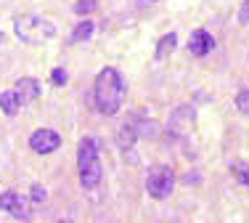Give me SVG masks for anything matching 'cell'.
Instances as JSON below:
<instances>
[{"label":"cell","instance_id":"cell-18","mask_svg":"<svg viewBox=\"0 0 249 223\" xmlns=\"http://www.w3.org/2000/svg\"><path fill=\"white\" fill-rule=\"evenodd\" d=\"M45 199H48V191H45L40 184H32V202L40 204V202H45Z\"/></svg>","mask_w":249,"mask_h":223},{"label":"cell","instance_id":"cell-8","mask_svg":"<svg viewBox=\"0 0 249 223\" xmlns=\"http://www.w3.org/2000/svg\"><path fill=\"white\" fill-rule=\"evenodd\" d=\"M14 93H16V98H19L21 107H27V104L37 101V96H40V85H37V80H35V77H21V80H16Z\"/></svg>","mask_w":249,"mask_h":223},{"label":"cell","instance_id":"cell-9","mask_svg":"<svg viewBox=\"0 0 249 223\" xmlns=\"http://www.w3.org/2000/svg\"><path fill=\"white\" fill-rule=\"evenodd\" d=\"M212 48H215V37L207 29H196L188 40V54L191 56H207Z\"/></svg>","mask_w":249,"mask_h":223},{"label":"cell","instance_id":"cell-19","mask_svg":"<svg viewBox=\"0 0 249 223\" xmlns=\"http://www.w3.org/2000/svg\"><path fill=\"white\" fill-rule=\"evenodd\" d=\"M51 83H53V85H58V88L67 85V72H64L61 67H56V69L51 72Z\"/></svg>","mask_w":249,"mask_h":223},{"label":"cell","instance_id":"cell-15","mask_svg":"<svg viewBox=\"0 0 249 223\" xmlns=\"http://www.w3.org/2000/svg\"><path fill=\"white\" fill-rule=\"evenodd\" d=\"M143 125H135V122H130L135 130V136H157V125H154L151 120H141Z\"/></svg>","mask_w":249,"mask_h":223},{"label":"cell","instance_id":"cell-10","mask_svg":"<svg viewBox=\"0 0 249 223\" xmlns=\"http://www.w3.org/2000/svg\"><path fill=\"white\" fill-rule=\"evenodd\" d=\"M175 48H178V35H175V32H170V35H164V37L159 40L157 54H154V56H157V61H162V58H167Z\"/></svg>","mask_w":249,"mask_h":223},{"label":"cell","instance_id":"cell-21","mask_svg":"<svg viewBox=\"0 0 249 223\" xmlns=\"http://www.w3.org/2000/svg\"><path fill=\"white\" fill-rule=\"evenodd\" d=\"M146 3H157V0H141V5H146Z\"/></svg>","mask_w":249,"mask_h":223},{"label":"cell","instance_id":"cell-3","mask_svg":"<svg viewBox=\"0 0 249 223\" xmlns=\"http://www.w3.org/2000/svg\"><path fill=\"white\" fill-rule=\"evenodd\" d=\"M14 32H16V37L24 40V43H29V45H37V43H45V40L56 37L53 21L45 19V16H37V14L14 19Z\"/></svg>","mask_w":249,"mask_h":223},{"label":"cell","instance_id":"cell-6","mask_svg":"<svg viewBox=\"0 0 249 223\" xmlns=\"http://www.w3.org/2000/svg\"><path fill=\"white\" fill-rule=\"evenodd\" d=\"M194 120H196V109H194L191 104L178 107L173 112V117H170V122H167V130L173 133V136H186V133L194 128Z\"/></svg>","mask_w":249,"mask_h":223},{"label":"cell","instance_id":"cell-22","mask_svg":"<svg viewBox=\"0 0 249 223\" xmlns=\"http://www.w3.org/2000/svg\"><path fill=\"white\" fill-rule=\"evenodd\" d=\"M58 223H72V221H58Z\"/></svg>","mask_w":249,"mask_h":223},{"label":"cell","instance_id":"cell-5","mask_svg":"<svg viewBox=\"0 0 249 223\" xmlns=\"http://www.w3.org/2000/svg\"><path fill=\"white\" fill-rule=\"evenodd\" d=\"M29 199L19 197L16 191H3L0 194V210H5L8 215H14V218L19 221H32V207H29Z\"/></svg>","mask_w":249,"mask_h":223},{"label":"cell","instance_id":"cell-2","mask_svg":"<svg viewBox=\"0 0 249 223\" xmlns=\"http://www.w3.org/2000/svg\"><path fill=\"white\" fill-rule=\"evenodd\" d=\"M77 170H80V184L82 189H96L101 184V157H98V141L96 138H82L77 149Z\"/></svg>","mask_w":249,"mask_h":223},{"label":"cell","instance_id":"cell-4","mask_svg":"<svg viewBox=\"0 0 249 223\" xmlns=\"http://www.w3.org/2000/svg\"><path fill=\"white\" fill-rule=\"evenodd\" d=\"M175 189V173L170 165H154L146 175V191L154 199H167Z\"/></svg>","mask_w":249,"mask_h":223},{"label":"cell","instance_id":"cell-12","mask_svg":"<svg viewBox=\"0 0 249 223\" xmlns=\"http://www.w3.org/2000/svg\"><path fill=\"white\" fill-rule=\"evenodd\" d=\"M93 29H96V27H93L90 19H82L80 24L74 27V32H72V37H69V43H82V40H88V37L93 35Z\"/></svg>","mask_w":249,"mask_h":223},{"label":"cell","instance_id":"cell-20","mask_svg":"<svg viewBox=\"0 0 249 223\" xmlns=\"http://www.w3.org/2000/svg\"><path fill=\"white\" fill-rule=\"evenodd\" d=\"M239 21H241V24H249V0H244V5H241V11H239Z\"/></svg>","mask_w":249,"mask_h":223},{"label":"cell","instance_id":"cell-1","mask_svg":"<svg viewBox=\"0 0 249 223\" xmlns=\"http://www.w3.org/2000/svg\"><path fill=\"white\" fill-rule=\"evenodd\" d=\"M124 93H127V85H124L120 69L106 67L98 72L96 85H93V96H96V109L101 114H117L124 101Z\"/></svg>","mask_w":249,"mask_h":223},{"label":"cell","instance_id":"cell-17","mask_svg":"<svg viewBox=\"0 0 249 223\" xmlns=\"http://www.w3.org/2000/svg\"><path fill=\"white\" fill-rule=\"evenodd\" d=\"M236 109L249 117V88L247 91H239V96H236Z\"/></svg>","mask_w":249,"mask_h":223},{"label":"cell","instance_id":"cell-7","mask_svg":"<svg viewBox=\"0 0 249 223\" xmlns=\"http://www.w3.org/2000/svg\"><path fill=\"white\" fill-rule=\"evenodd\" d=\"M29 146L37 154H51V151H56L61 146V136L56 130H51V128H40V130H35L29 136Z\"/></svg>","mask_w":249,"mask_h":223},{"label":"cell","instance_id":"cell-14","mask_svg":"<svg viewBox=\"0 0 249 223\" xmlns=\"http://www.w3.org/2000/svg\"><path fill=\"white\" fill-rule=\"evenodd\" d=\"M135 130H133V125H122V130H120V146L122 149H133L135 146Z\"/></svg>","mask_w":249,"mask_h":223},{"label":"cell","instance_id":"cell-13","mask_svg":"<svg viewBox=\"0 0 249 223\" xmlns=\"http://www.w3.org/2000/svg\"><path fill=\"white\" fill-rule=\"evenodd\" d=\"M231 173H233L236 181H239V184L249 191V165H247V162H241V160L231 162Z\"/></svg>","mask_w":249,"mask_h":223},{"label":"cell","instance_id":"cell-11","mask_svg":"<svg viewBox=\"0 0 249 223\" xmlns=\"http://www.w3.org/2000/svg\"><path fill=\"white\" fill-rule=\"evenodd\" d=\"M0 109H3L8 117H14L16 112L21 109V104H19V98H16L14 91H3V93H0Z\"/></svg>","mask_w":249,"mask_h":223},{"label":"cell","instance_id":"cell-16","mask_svg":"<svg viewBox=\"0 0 249 223\" xmlns=\"http://www.w3.org/2000/svg\"><path fill=\"white\" fill-rule=\"evenodd\" d=\"M96 0H77L74 3V14H80V16H88V14H93L96 11Z\"/></svg>","mask_w":249,"mask_h":223}]
</instances>
